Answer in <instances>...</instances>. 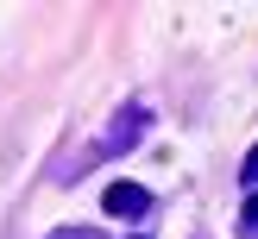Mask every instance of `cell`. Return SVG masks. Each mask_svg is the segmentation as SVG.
Returning a JSON list of instances; mask_svg holds the SVG:
<instances>
[{
    "instance_id": "1",
    "label": "cell",
    "mask_w": 258,
    "mask_h": 239,
    "mask_svg": "<svg viewBox=\"0 0 258 239\" xmlns=\"http://www.w3.org/2000/svg\"><path fill=\"white\" fill-rule=\"evenodd\" d=\"M145 126H151V113L139 107V101H126V107L113 113V126L101 132V151H107V157H126V151H133L139 138H145Z\"/></svg>"
},
{
    "instance_id": "2",
    "label": "cell",
    "mask_w": 258,
    "mask_h": 239,
    "mask_svg": "<svg viewBox=\"0 0 258 239\" xmlns=\"http://www.w3.org/2000/svg\"><path fill=\"white\" fill-rule=\"evenodd\" d=\"M107 214H120V220H145V214H151V189L145 183H107Z\"/></svg>"
},
{
    "instance_id": "3",
    "label": "cell",
    "mask_w": 258,
    "mask_h": 239,
    "mask_svg": "<svg viewBox=\"0 0 258 239\" xmlns=\"http://www.w3.org/2000/svg\"><path fill=\"white\" fill-rule=\"evenodd\" d=\"M239 239H258V195H246V208H239Z\"/></svg>"
},
{
    "instance_id": "4",
    "label": "cell",
    "mask_w": 258,
    "mask_h": 239,
    "mask_svg": "<svg viewBox=\"0 0 258 239\" xmlns=\"http://www.w3.org/2000/svg\"><path fill=\"white\" fill-rule=\"evenodd\" d=\"M239 183H246V189H252V195H258V145L246 151V164H239Z\"/></svg>"
},
{
    "instance_id": "5",
    "label": "cell",
    "mask_w": 258,
    "mask_h": 239,
    "mask_svg": "<svg viewBox=\"0 0 258 239\" xmlns=\"http://www.w3.org/2000/svg\"><path fill=\"white\" fill-rule=\"evenodd\" d=\"M44 239H107V233H95V226H57V233H44Z\"/></svg>"
},
{
    "instance_id": "6",
    "label": "cell",
    "mask_w": 258,
    "mask_h": 239,
    "mask_svg": "<svg viewBox=\"0 0 258 239\" xmlns=\"http://www.w3.org/2000/svg\"><path fill=\"white\" fill-rule=\"evenodd\" d=\"M139 239H145V233H139Z\"/></svg>"
}]
</instances>
